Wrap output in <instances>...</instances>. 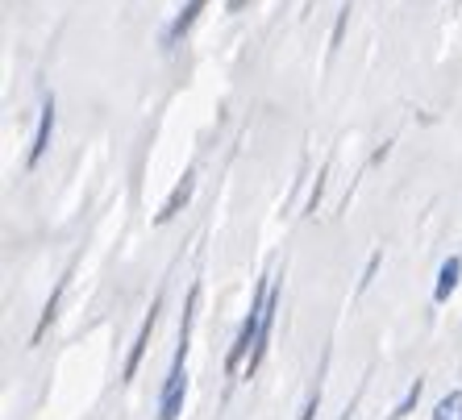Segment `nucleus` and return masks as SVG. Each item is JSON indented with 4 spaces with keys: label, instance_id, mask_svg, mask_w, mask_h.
<instances>
[{
    "label": "nucleus",
    "instance_id": "nucleus-3",
    "mask_svg": "<svg viewBox=\"0 0 462 420\" xmlns=\"http://www.w3.org/2000/svg\"><path fill=\"white\" fill-rule=\"evenodd\" d=\"M275 313H280V283L271 279V291H267V308H263V329H258V342H254V354L246 362V379L263 367V354H267V342H271V329H275Z\"/></svg>",
    "mask_w": 462,
    "mask_h": 420
},
{
    "label": "nucleus",
    "instance_id": "nucleus-8",
    "mask_svg": "<svg viewBox=\"0 0 462 420\" xmlns=\"http://www.w3.org/2000/svg\"><path fill=\"white\" fill-rule=\"evenodd\" d=\"M458 275H462V259L454 254V259L441 262V275H438V291H433V300H438V304L450 300V291L458 288Z\"/></svg>",
    "mask_w": 462,
    "mask_h": 420
},
{
    "label": "nucleus",
    "instance_id": "nucleus-12",
    "mask_svg": "<svg viewBox=\"0 0 462 420\" xmlns=\"http://www.w3.org/2000/svg\"><path fill=\"white\" fill-rule=\"evenodd\" d=\"M229 5V13H237V9H246V0H226Z\"/></svg>",
    "mask_w": 462,
    "mask_h": 420
},
{
    "label": "nucleus",
    "instance_id": "nucleus-2",
    "mask_svg": "<svg viewBox=\"0 0 462 420\" xmlns=\"http://www.w3.org/2000/svg\"><path fill=\"white\" fill-rule=\"evenodd\" d=\"M267 291H271V275L258 283L254 304H250V313H246V321H242V329H237L234 345H229V358H226V370H229V375H237V370H242V362H246V354H254L258 329H263V308H267Z\"/></svg>",
    "mask_w": 462,
    "mask_h": 420
},
{
    "label": "nucleus",
    "instance_id": "nucleus-5",
    "mask_svg": "<svg viewBox=\"0 0 462 420\" xmlns=\"http://www.w3.org/2000/svg\"><path fill=\"white\" fill-rule=\"evenodd\" d=\"M51 133H54V96L42 100V121H38V133H33V146H30V167H38L51 146Z\"/></svg>",
    "mask_w": 462,
    "mask_h": 420
},
{
    "label": "nucleus",
    "instance_id": "nucleus-9",
    "mask_svg": "<svg viewBox=\"0 0 462 420\" xmlns=\"http://www.w3.org/2000/svg\"><path fill=\"white\" fill-rule=\"evenodd\" d=\"M67 279L71 275H63V279L54 283V296L46 300V308H42V321H38V329H33V342H42V333H46V324L54 321V313H59V300H63V291H67Z\"/></svg>",
    "mask_w": 462,
    "mask_h": 420
},
{
    "label": "nucleus",
    "instance_id": "nucleus-6",
    "mask_svg": "<svg viewBox=\"0 0 462 420\" xmlns=\"http://www.w3.org/2000/svg\"><path fill=\"white\" fill-rule=\"evenodd\" d=\"M205 5H208V0H188V5H183V9H180V17H175V22H171V30H167V50H171L175 42H180L183 33L192 30V25H196V17H200V9H205Z\"/></svg>",
    "mask_w": 462,
    "mask_h": 420
},
{
    "label": "nucleus",
    "instance_id": "nucleus-1",
    "mask_svg": "<svg viewBox=\"0 0 462 420\" xmlns=\"http://www.w3.org/2000/svg\"><path fill=\"white\" fill-rule=\"evenodd\" d=\"M196 300H200V288H192V291H188V304H183V321H180V345H175V362H171V375H167V383H162L159 420H180V412H183V391H188V337H192Z\"/></svg>",
    "mask_w": 462,
    "mask_h": 420
},
{
    "label": "nucleus",
    "instance_id": "nucleus-10",
    "mask_svg": "<svg viewBox=\"0 0 462 420\" xmlns=\"http://www.w3.org/2000/svg\"><path fill=\"white\" fill-rule=\"evenodd\" d=\"M433 420H462V391H450V396H441L438 412Z\"/></svg>",
    "mask_w": 462,
    "mask_h": 420
},
{
    "label": "nucleus",
    "instance_id": "nucleus-7",
    "mask_svg": "<svg viewBox=\"0 0 462 420\" xmlns=\"http://www.w3.org/2000/svg\"><path fill=\"white\" fill-rule=\"evenodd\" d=\"M192 187H196V171H188V175H183V179H180V184H175L171 200L162 205V213H159V225H167V221H171V216L180 213V208L188 205V200H192Z\"/></svg>",
    "mask_w": 462,
    "mask_h": 420
},
{
    "label": "nucleus",
    "instance_id": "nucleus-11",
    "mask_svg": "<svg viewBox=\"0 0 462 420\" xmlns=\"http://www.w3.org/2000/svg\"><path fill=\"white\" fill-rule=\"evenodd\" d=\"M420 388H425V383H420V379H417V383H412V388H409V396H404V399H400V404H396V412H392V420H404V416H409L412 408H417Z\"/></svg>",
    "mask_w": 462,
    "mask_h": 420
},
{
    "label": "nucleus",
    "instance_id": "nucleus-4",
    "mask_svg": "<svg viewBox=\"0 0 462 420\" xmlns=\"http://www.w3.org/2000/svg\"><path fill=\"white\" fill-rule=\"evenodd\" d=\"M159 308H162V296H154L151 313H146V321H142V333H138V342H134V350H129V362H125V379H134V375H138L142 358H146V345H151V333H154V324H159Z\"/></svg>",
    "mask_w": 462,
    "mask_h": 420
}]
</instances>
